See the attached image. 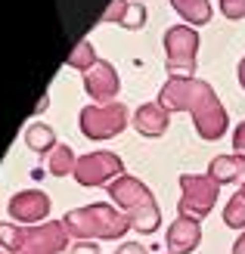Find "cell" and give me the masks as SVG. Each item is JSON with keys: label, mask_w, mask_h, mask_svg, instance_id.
I'll return each instance as SVG.
<instances>
[{"label": "cell", "mask_w": 245, "mask_h": 254, "mask_svg": "<svg viewBox=\"0 0 245 254\" xmlns=\"http://www.w3.org/2000/svg\"><path fill=\"white\" fill-rule=\"evenodd\" d=\"M242 87H245V62H242Z\"/></svg>", "instance_id": "8992f818"}, {"label": "cell", "mask_w": 245, "mask_h": 254, "mask_svg": "<svg viewBox=\"0 0 245 254\" xmlns=\"http://www.w3.org/2000/svg\"><path fill=\"white\" fill-rule=\"evenodd\" d=\"M227 223L245 226V198H233V205L227 208Z\"/></svg>", "instance_id": "7a4b0ae2"}, {"label": "cell", "mask_w": 245, "mask_h": 254, "mask_svg": "<svg viewBox=\"0 0 245 254\" xmlns=\"http://www.w3.org/2000/svg\"><path fill=\"white\" fill-rule=\"evenodd\" d=\"M236 254H245V236L239 239V245H236Z\"/></svg>", "instance_id": "5b68a950"}, {"label": "cell", "mask_w": 245, "mask_h": 254, "mask_svg": "<svg viewBox=\"0 0 245 254\" xmlns=\"http://www.w3.org/2000/svg\"><path fill=\"white\" fill-rule=\"evenodd\" d=\"M236 146L245 149V124H239V133H236Z\"/></svg>", "instance_id": "277c9868"}, {"label": "cell", "mask_w": 245, "mask_h": 254, "mask_svg": "<svg viewBox=\"0 0 245 254\" xmlns=\"http://www.w3.org/2000/svg\"><path fill=\"white\" fill-rule=\"evenodd\" d=\"M239 171H245V158H221L214 164V177H217V180H236Z\"/></svg>", "instance_id": "6da1fadb"}, {"label": "cell", "mask_w": 245, "mask_h": 254, "mask_svg": "<svg viewBox=\"0 0 245 254\" xmlns=\"http://www.w3.org/2000/svg\"><path fill=\"white\" fill-rule=\"evenodd\" d=\"M72 254H96V248H93V245H78Z\"/></svg>", "instance_id": "3957f363"}]
</instances>
